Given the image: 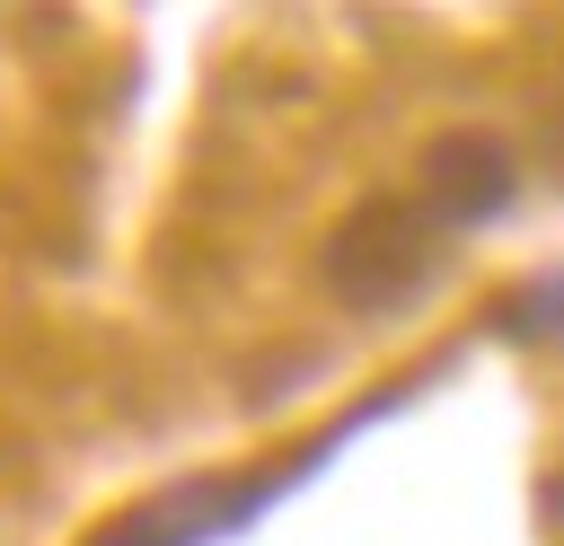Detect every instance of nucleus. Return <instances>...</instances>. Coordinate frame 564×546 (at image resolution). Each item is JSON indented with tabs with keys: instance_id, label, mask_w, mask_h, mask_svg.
<instances>
[{
	"instance_id": "nucleus-1",
	"label": "nucleus",
	"mask_w": 564,
	"mask_h": 546,
	"mask_svg": "<svg viewBox=\"0 0 564 546\" xmlns=\"http://www.w3.org/2000/svg\"><path fill=\"white\" fill-rule=\"evenodd\" d=\"M441 264H449L441 229H432L414 203H397V194L352 203V211L335 220V238H326V291H335L352 317H397V308H414V299L441 282Z\"/></svg>"
},
{
	"instance_id": "nucleus-2",
	"label": "nucleus",
	"mask_w": 564,
	"mask_h": 546,
	"mask_svg": "<svg viewBox=\"0 0 564 546\" xmlns=\"http://www.w3.org/2000/svg\"><path fill=\"white\" fill-rule=\"evenodd\" d=\"M282 484H291L282 467H264V476H220V484H176V493L123 511L97 546H212V537H238Z\"/></svg>"
},
{
	"instance_id": "nucleus-3",
	"label": "nucleus",
	"mask_w": 564,
	"mask_h": 546,
	"mask_svg": "<svg viewBox=\"0 0 564 546\" xmlns=\"http://www.w3.org/2000/svg\"><path fill=\"white\" fill-rule=\"evenodd\" d=\"M511 194H520V176H511V150L494 132H441L423 150V203L414 211L432 229H485L511 211Z\"/></svg>"
},
{
	"instance_id": "nucleus-4",
	"label": "nucleus",
	"mask_w": 564,
	"mask_h": 546,
	"mask_svg": "<svg viewBox=\"0 0 564 546\" xmlns=\"http://www.w3.org/2000/svg\"><path fill=\"white\" fill-rule=\"evenodd\" d=\"M529 308H546V317H538V326H529V335H564V273H555V282H538V291H520V299H511V317H529Z\"/></svg>"
}]
</instances>
